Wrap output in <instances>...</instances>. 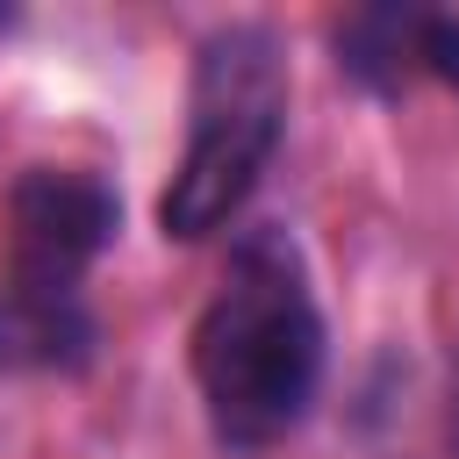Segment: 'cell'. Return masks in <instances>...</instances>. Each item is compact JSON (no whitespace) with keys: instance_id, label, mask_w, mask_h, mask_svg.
Returning <instances> with one entry per match:
<instances>
[{"instance_id":"obj_5","label":"cell","mask_w":459,"mask_h":459,"mask_svg":"<svg viewBox=\"0 0 459 459\" xmlns=\"http://www.w3.org/2000/svg\"><path fill=\"white\" fill-rule=\"evenodd\" d=\"M423 79H437V86L459 93V14L430 7V22H423Z\"/></svg>"},{"instance_id":"obj_2","label":"cell","mask_w":459,"mask_h":459,"mask_svg":"<svg viewBox=\"0 0 459 459\" xmlns=\"http://www.w3.org/2000/svg\"><path fill=\"white\" fill-rule=\"evenodd\" d=\"M122 237V194L93 165H22L0 201V380H79L100 359L93 265Z\"/></svg>"},{"instance_id":"obj_4","label":"cell","mask_w":459,"mask_h":459,"mask_svg":"<svg viewBox=\"0 0 459 459\" xmlns=\"http://www.w3.org/2000/svg\"><path fill=\"white\" fill-rule=\"evenodd\" d=\"M423 22H430V7H416V0H373V7L330 14L323 43H330L337 79L366 100H402L423 79Z\"/></svg>"},{"instance_id":"obj_3","label":"cell","mask_w":459,"mask_h":459,"mask_svg":"<svg viewBox=\"0 0 459 459\" xmlns=\"http://www.w3.org/2000/svg\"><path fill=\"white\" fill-rule=\"evenodd\" d=\"M294 108V65L273 22H215L186 65V143L158 186L165 244H215L265 186Z\"/></svg>"},{"instance_id":"obj_1","label":"cell","mask_w":459,"mask_h":459,"mask_svg":"<svg viewBox=\"0 0 459 459\" xmlns=\"http://www.w3.org/2000/svg\"><path fill=\"white\" fill-rule=\"evenodd\" d=\"M186 373L215 452L258 459L287 445L330 380V323L308 251L287 222H237L222 273L186 330Z\"/></svg>"},{"instance_id":"obj_6","label":"cell","mask_w":459,"mask_h":459,"mask_svg":"<svg viewBox=\"0 0 459 459\" xmlns=\"http://www.w3.org/2000/svg\"><path fill=\"white\" fill-rule=\"evenodd\" d=\"M445 459H459V366H452V394H445Z\"/></svg>"}]
</instances>
